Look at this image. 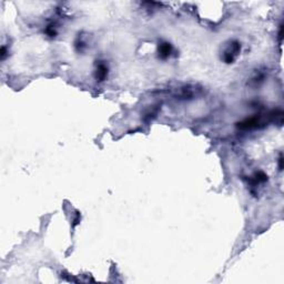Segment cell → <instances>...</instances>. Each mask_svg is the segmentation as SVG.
Masks as SVG:
<instances>
[{
  "label": "cell",
  "mask_w": 284,
  "mask_h": 284,
  "mask_svg": "<svg viewBox=\"0 0 284 284\" xmlns=\"http://www.w3.org/2000/svg\"><path fill=\"white\" fill-rule=\"evenodd\" d=\"M239 51H240L239 43H238V42H232L231 46H230V47H229V48L225 50V52H224V60H225L228 63L232 62L234 59L236 58V56H238Z\"/></svg>",
  "instance_id": "obj_1"
},
{
  "label": "cell",
  "mask_w": 284,
  "mask_h": 284,
  "mask_svg": "<svg viewBox=\"0 0 284 284\" xmlns=\"http://www.w3.org/2000/svg\"><path fill=\"white\" fill-rule=\"evenodd\" d=\"M171 52V47L170 45H168V43H164V45L161 46V48H160V53H161V56L163 57V58H165V57H168L169 55H170Z\"/></svg>",
  "instance_id": "obj_2"
},
{
  "label": "cell",
  "mask_w": 284,
  "mask_h": 284,
  "mask_svg": "<svg viewBox=\"0 0 284 284\" xmlns=\"http://www.w3.org/2000/svg\"><path fill=\"white\" fill-rule=\"evenodd\" d=\"M97 78H99L100 80L104 79V77L107 76V69L104 66H100L98 68V70H97Z\"/></svg>",
  "instance_id": "obj_3"
}]
</instances>
